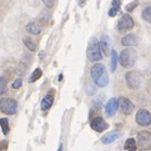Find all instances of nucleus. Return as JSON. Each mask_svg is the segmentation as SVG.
<instances>
[{
    "label": "nucleus",
    "instance_id": "a878e982",
    "mask_svg": "<svg viewBox=\"0 0 151 151\" xmlns=\"http://www.w3.org/2000/svg\"><path fill=\"white\" fill-rule=\"evenodd\" d=\"M42 3L46 8H54V5H55L56 0H42Z\"/></svg>",
    "mask_w": 151,
    "mask_h": 151
},
{
    "label": "nucleus",
    "instance_id": "5701e85b",
    "mask_svg": "<svg viewBox=\"0 0 151 151\" xmlns=\"http://www.w3.org/2000/svg\"><path fill=\"white\" fill-rule=\"evenodd\" d=\"M142 18L151 24V6H147L142 10Z\"/></svg>",
    "mask_w": 151,
    "mask_h": 151
},
{
    "label": "nucleus",
    "instance_id": "ddd939ff",
    "mask_svg": "<svg viewBox=\"0 0 151 151\" xmlns=\"http://www.w3.org/2000/svg\"><path fill=\"white\" fill-rule=\"evenodd\" d=\"M100 47H101V51L105 54V55H107L109 54V51H110V37H109V35H106V34H104L101 36V39H100Z\"/></svg>",
    "mask_w": 151,
    "mask_h": 151
},
{
    "label": "nucleus",
    "instance_id": "423d86ee",
    "mask_svg": "<svg viewBox=\"0 0 151 151\" xmlns=\"http://www.w3.org/2000/svg\"><path fill=\"white\" fill-rule=\"evenodd\" d=\"M117 107L125 115H130L134 111V104L125 96H121V98L117 99Z\"/></svg>",
    "mask_w": 151,
    "mask_h": 151
},
{
    "label": "nucleus",
    "instance_id": "412c9836",
    "mask_svg": "<svg viewBox=\"0 0 151 151\" xmlns=\"http://www.w3.org/2000/svg\"><path fill=\"white\" fill-rule=\"evenodd\" d=\"M41 75H42V71H41V69H35L34 70V73L31 74V76L29 79V81L30 83H35L36 80H39L41 78Z\"/></svg>",
    "mask_w": 151,
    "mask_h": 151
},
{
    "label": "nucleus",
    "instance_id": "6e6552de",
    "mask_svg": "<svg viewBox=\"0 0 151 151\" xmlns=\"http://www.w3.org/2000/svg\"><path fill=\"white\" fill-rule=\"evenodd\" d=\"M126 79V84L130 89H137L141 83V78H140V74L137 71H129L125 75Z\"/></svg>",
    "mask_w": 151,
    "mask_h": 151
},
{
    "label": "nucleus",
    "instance_id": "f257e3e1",
    "mask_svg": "<svg viewBox=\"0 0 151 151\" xmlns=\"http://www.w3.org/2000/svg\"><path fill=\"white\" fill-rule=\"evenodd\" d=\"M91 78L96 86L99 88H105L109 84V76H107L106 69L102 64H95L91 68Z\"/></svg>",
    "mask_w": 151,
    "mask_h": 151
},
{
    "label": "nucleus",
    "instance_id": "4be33fe9",
    "mask_svg": "<svg viewBox=\"0 0 151 151\" xmlns=\"http://www.w3.org/2000/svg\"><path fill=\"white\" fill-rule=\"evenodd\" d=\"M0 126H1L3 129V132L4 135H8L9 134V121H8V119H0Z\"/></svg>",
    "mask_w": 151,
    "mask_h": 151
},
{
    "label": "nucleus",
    "instance_id": "20e7f679",
    "mask_svg": "<svg viewBox=\"0 0 151 151\" xmlns=\"http://www.w3.org/2000/svg\"><path fill=\"white\" fill-rule=\"evenodd\" d=\"M88 59L93 63H98L102 59V51L100 44L96 40H93L88 46Z\"/></svg>",
    "mask_w": 151,
    "mask_h": 151
},
{
    "label": "nucleus",
    "instance_id": "bb28decb",
    "mask_svg": "<svg viewBox=\"0 0 151 151\" xmlns=\"http://www.w3.org/2000/svg\"><path fill=\"white\" fill-rule=\"evenodd\" d=\"M8 146L9 144L6 140H3V141H0V151H6L8 150Z\"/></svg>",
    "mask_w": 151,
    "mask_h": 151
},
{
    "label": "nucleus",
    "instance_id": "c85d7f7f",
    "mask_svg": "<svg viewBox=\"0 0 151 151\" xmlns=\"http://www.w3.org/2000/svg\"><path fill=\"white\" fill-rule=\"evenodd\" d=\"M95 93V88H94V86L93 85H88V89H86V94H88V95H93Z\"/></svg>",
    "mask_w": 151,
    "mask_h": 151
},
{
    "label": "nucleus",
    "instance_id": "f03ea898",
    "mask_svg": "<svg viewBox=\"0 0 151 151\" xmlns=\"http://www.w3.org/2000/svg\"><path fill=\"white\" fill-rule=\"evenodd\" d=\"M137 54L134 49H125L122 50L120 56H119V61L124 68H132L136 63Z\"/></svg>",
    "mask_w": 151,
    "mask_h": 151
},
{
    "label": "nucleus",
    "instance_id": "6ab92c4d",
    "mask_svg": "<svg viewBox=\"0 0 151 151\" xmlns=\"http://www.w3.org/2000/svg\"><path fill=\"white\" fill-rule=\"evenodd\" d=\"M110 54H111V61H110V70L112 73L116 70V65H117V59H119V56H117V52L115 51V50H111L110 51Z\"/></svg>",
    "mask_w": 151,
    "mask_h": 151
},
{
    "label": "nucleus",
    "instance_id": "393cba45",
    "mask_svg": "<svg viewBox=\"0 0 151 151\" xmlns=\"http://www.w3.org/2000/svg\"><path fill=\"white\" fill-rule=\"evenodd\" d=\"M137 5H139V1H137V0H135V1H132V3H130V4H127L125 9H126V12H127V13H130V12H132V10L137 6Z\"/></svg>",
    "mask_w": 151,
    "mask_h": 151
},
{
    "label": "nucleus",
    "instance_id": "f3484780",
    "mask_svg": "<svg viewBox=\"0 0 151 151\" xmlns=\"http://www.w3.org/2000/svg\"><path fill=\"white\" fill-rule=\"evenodd\" d=\"M121 6V1L120 0H112V5H111V9L109 10V15L110 17H115L117 14V12L120 10Z\"/></svg>",
    "mask_w": 151,
    "mask_h": 151
},
{
    "label": "nucleus",
    "instance_id": "7ed1b4c3",
    "mask_svg": "<svg viewBox=\"0 0 151 151\" xmlns=\"http://www.w3.org/2000/svg\"><path fill=\"white\" fill-rule=\"evenodd\" d=\"M0 111L6 115H14L18 111V101L12 98H3L0 100Z\"/></svg>",
    "mask_w": 151,
    "mask_h": 151
},
{
    "label": "nucleus",
    "instance_id": "b1692460",
    "mask_svg": "<svg viewBox=\"0 0 151 151\" xmlns=\"http://www.w3.org/2000/svg\"><path fill=\"white\" fill-rule=\"evenodd\" d=\"M8 90V84H6V80L4 78L0 76V95L1 94H5Z\"/></svg>",
    "mask_w": 151,
    "mask_h": 151
},
{
    "label": "nucleus",
    "instance_id": "a211bd4d",
    "mask_svg": "<svg viewBox=\"0 0 151 151\" xmlns=\"http://www.w3.org/2000/svg\"><path fill=\"white\" fill-rule=\"evenodd\" d=\"M23 41H24L25 46L28 47L30 51H36V50H37V45H36V42H35L33 39H30V37H24Z\"/></svg>",
    "mask_w": 151,
    "mask_h": 151
},
{
    "label": "nucleus",
    "instance_id": "f8f14e48",
    "mask_svg": "<svg viewBox=\"0 0 151 151\" xmlns=\"http://www.w3.org/2000/svg\"><path fill=\"white\" fill-rule=\"evenodd\" d=\"M121 44L124 46H127V47H130V46H136L137 45V37L135 36L134 34H127L125 35L121 39Z\"/></svg>",
    "mask_w": 151,
    "mask_h": 151
},
{
    "label": "nucleus",
    "instance_id": "1a4fd4ad",
    "mask_svg": "<svg viewBox=\"0 0 151 151\" xmlns=\"http://www.w3.org/2000/svg\"><path fill=\"white\" fill-rule=\"evenodd\" d=\"M136 122L139 124V125H141V126H149L151 125V114L147 111V110H145V109H140L137 111V114H136Z\"/></svg>",
    "mask_w": 151,
    "mask_h": 151
},
{
    "label": "nucleus",
    "instance_id": "cd10ccee",
    "mask_svg": "<svg viewBox=\"0 0 151 151\" xmlns=\"http://www.w3.org/2000/svg\"><path fill=\"white\" fill-rule=\"evenodd\" d=\"M21 84H23V80H21V78H18V79L13 83V88H14V89H19L20 86H21Z\"/></svg>",
    "mask_w": 151,
    "mask_h": 151
},
{
    "label": "nucleus",
    "instance_id": "0eeeda50",
    "mask_svg": "<svg viewBox=\"0 0 151 151\" xmlns=\"http://www.w3.org/2000/svg\"><path fill=\"white\" fill-rule=\"evenodd\" d=\"M132 28H134L132 18L129 14L122 15L121 19L119 20V23H117V30L120 31V33H124V31H127V30H130Z\"/></svg>",
    "mask_w": 151,
    "mask_h": 151
},
{
    "label": "nucleus",
    "instance_id": "aec40b11",
    "mask_svg": "<svg viewBox=\"0 0 151 151\" xmlns=\"http://www.w3.org/2000/svg\"><path fill=\"white\" fill-rule=\"evenodd\" d=\"M125 150L126 151H136L137 150V144L134 139H127L125 142Z\"/></svg>",
    "mask_w": 151,
    "mask_h": 151
},
{
    "label": "nucleus",
    "instance_id": "9d476101",
    "mask_svg": "<svg viewBox=\"0 0 151 151\" xmlns=\"http://www.w3.org/2000/svg\"><path fill=\"white\" fill-rule=\"evenodd\" d=\"M90 126L91 129H93L94 131L96 132H102V131H105L107 127H109V125H107V122L102 119L101 116H96L95 119H93L90 122Z\"/></svg>",
    "mask_w": 151,
    "mask_h": 151
},
{
    "label": "nucleus",
    "instance_id": "39448f33",
    "mask_svg": "<svg viewBox=\"0 0 151 151\" xmlns=\"http://www.w3.org/2000/svg\"><path fill=\"white\" fill-rule=\"evenodd\" d=\"M136 144L140 151H149L151 149V134L149 131H140L137 134Z\"/></svg>",
    "mask_w": 151,
    "mask_h": 151
},
{
    "label": "nucleus",
    "instance_id": "9b49d317",
    "mask_svg": "<svg viewBox=\"0 0 151 151\" xmlns=\"http://www.w3.org/2000/svg\"><path fill=\"white\" fill-rule=\"evenodd\" d=\"M116 110H117V99L112 98V99H110L109 101L106 102V105H105V114H106V116H109V117L114 116Z\"/></svg>",
    "mask_w": 151,
    "mask_h": 151
},
{
    "label": "nucleus",
    "instance_id": "2eb2a0df",
    "mask_svg": "<svg viewBox=\"0 0 151 151\" xmlns=\"http://www.w3.org/2000/svg\"><path fill=\"white\" fill-rule=\"evenodd\" d=\"M119 136H120V134L116 132V131H111V132H107L106 135H104V136L101 137V142L102 144H111V142H114L115 140L119 139Z\"/></svg>",
    "mask_w": 151,
    "mask_h": 151
},
{
    "label": "nucleus",
    "instance_id": "4468645a",
    "mask_svg": "<svg viewBox=\"0 0 151 151\" xmlns=\"http://www.w3.org/2000/svg\"><path fill=\"white\" fill-rule=\"evenodd\" d=\"M26 31L29 34H33V35H37L41 33V25L40 23L37 21H30V23L26 25Z\"/></svg>",
    "mask_w": 151,
    "mask_h": 151
},
{
    "label": "nucleus",
    "instance_id": "dca6fc26",
    "mask_svg": "<svg viewBox=\"0 0 151 151\" xmlns=\"http://www.w3.org/2000/svg\"><path fill=\"white\" fill-rule=\"evenodd\" d=\"M52 102H54V95H52V94L46 95L45 98L42 99V101H41V110H42V111L49 110L50 107L52 106Z\"/></svg>",
    "mask_w": 151,
    "mask_h": 151
}]
</instances>
